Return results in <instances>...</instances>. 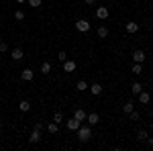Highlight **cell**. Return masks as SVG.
<instances>
[{
	"label": "cell",
	"mask_w": 153,
	"mask_h": 151,
	"mask_svg": "<svg viewBox=\"0 0 153 151\" xmlns=\"http://www.w3.org/2000/svg\"><path fill=\"white\" fill-rule=\"evenodd\" d=\"M76 29H78L80 33H88V31H90V23H88L86 19H80V21H76Z\"/></svg>",
	"instance_id": "cell-2"
},
{
	"label": "cell",
	"mask_w": 153,
	"mask_h": 151,
	"mask_svg": "<svg viewBox=\"0 0 153 151\" xmlns=\"http://www.w3.org/2000/svg\"><path fill=\"white\" fill-rule=\"evenodd\" d=\"M14 19H16V21H25V12L23 10H14Z\"/></svg>",
	"instance_id": "cell-25"
},
{
	"label": "cell",
	"mask_w": 153,
	"mask_h": 151,
	"mask_svg": "<svg viewBox=\"0 0 153 151\" xmlns=\"http://www.w3.org/2000/svg\"><path fill=\"white\" fill-rule=\"evenodd\" d=\"M80 125H82V123H80L78 118H70V121H68V129H70V131H78Z\"/></svg>",
	"instance_id": "cell-8"
},
{
	"label": "cell",
	"mask_w": 153,
	"mask_h": 151,
	"mask_svg": "<svg viewBox=\"0 0 153 151\" xmlns=\"http://www.w3.org/2000/svg\"><path fill=\"white\" fill-rule=\"evenodd\" d=\"M141 90H143V86L139 84V82H133V84H131V92L133 94H139Z\"/></svg>",
	"instance_id": "cell-18"
},
{
	"label": "cell",
	"mask_w": 153,
	"mask_h": 151,
	"mask_svg": "<svg viewBox=\"0 0 153 151\" xmlns=\"http://www.w3.org/2000/svg\"><path fill=\"white\" fill-rule=\"evenodd\" d=\"M84 2H86L88 6H94V4H96V0H84Z\"/></svg>",
	"instance_id": "cell-32"
},
{
	"label": "cell",
	"mask_w": 153,
	"mask_h": 151,
	"mask_svg": "<svg viewBox=\"0 0 153 151\" xmlns=\"http://www.w3.org/2000/svg\"><path fill=\"white\" fill-rule=\"evenodd\" d=\"M139 118H141V116H139V112H135V110L131 112V121H139Z\"/></svg>",
	"instance_id": "cell-29"
},
{
	"label": "cell",
	"mask_w": 153,
	"mask_h": 151,
	"mask_svg": "<svg viewBox=\"0 0 153 151\" xmlns=\"http://www.w3.org/2000/svg\"><path fill=\"white\" fill-rule=\"evenodd\" d=\"M76 88H78L80 92H84V90H88L90 86H88V84H86V82H84V80H80V82H78V84H76Z\"/></svg>",
	"instance_id": "cell-20"
},
{
	"label": "cell",
	"mask_w": 153,
	"mask_h": 151,
	"mask_svg": "<svg viewBox=\"0 0 153 151\" xmlns=\"http://www.w3.org/2000/svg\"><path fill=\"white\" fill-rule=\"evenodd\" d=\"M41 74H45V76L51 74V63H49V61H43V63H41Z\"/></svg>",
	"instance_id": "cell-16"
},
{
	"label": "cell",
	"mask_w": 153,
	"mask_h": 151,
	"mask_svg": "<svg viewBox=\"0 0 153 151\" xmlns=\"http://www.w3.org/2000/svg\"><path fill=\"white\" fill-rule=\"evenodd\" d=\"M53 123L61 125V123H63V115H61V112H55V115H53Z\"/></svg>",
	"instance_id": "cell-23"
},
{
	"label": "cell",
	"mask_w": 153,
	"mask_h": 151,
	"mask_svg": "<svg viewBox=\"0 0 153 151\" xmlns=\"http://www.w3.org/2000/svg\"><path fill=\"white\" fill-rule=\"evenodd\" d=\"M57 59L61 61V63H63V61L68 59V53H65V51H59V53H57Z\"/></svg>",
	"instance_id": "cell-26"
},
{
	"label": "cell",
	"mask_w": 153,
	"mask_h": 151,
	"mask_svg": "<svg viewBox=\"0 0 153 151\" xmlns=\"http://www.w3.org/2000/svg\"><path fill=\"white\" fill-rule=\"evenodd\" d=\"M43 127H45L43 123H35V129H37V131H43Z\"/></svg>",
	"instance_id": "cell-30"
},
{
	"label": "cell",
	"mask_w": 153,
	"mask_h": 151,
	"mask_svg": "<svg viewBox=\"0 0 153 151\" xmlns=\"http://www.w3.org/2000/svg\"><path fill=\"white\" fill-rule=\"evenodd\" d=\"M6 51H8V45L4 41H0V53H6Z\"/></svg>",
	"instance_id": "cell-28"
},
{
	"label": "cell",
	"mask_w": 153,
	"mask_h": 151,
	"mask_svg": "<svg viewBox=\"0 0 153 151\" xmlns=\"http://www.w3.org/2000/svg\"><path fill=\"white\" fill-rule=\"evenodd\" d=\"M86 112H84L82 108H76V110H74V118H78V121H80V123H82V121H86Z\"/></svg>",
	"instance_id": "cell-12"
},
{
	"label": "cell",
	"mask_w": 153,
	"mask_h": 151,
	"mask_svg": "<svg viewBox=\"0 0 153 151\" xmlns=\"http://www.w3.org/2000/svg\"><path fill=\"white\" fill-rule=\"evenodd\" d=\"M145 141H147V145H149V147H153V137H147Z\"/></svg>",
	"instance_id": "cell-31"
},
{
	"label": "cell",
	"mask_w": 153,
	"mask_h": 151,
	"mask_svg": "<svg viewBox=\"0 0 153 151\" xmlns=\"http://www.w3.org/2000/svg\"><path fill=\"white\" fill-rule=\"evenodd\" d=\"M86 121H88V125H90V127H94V125L100 123V116H98V112H90V115L86 116Z\"/></svg>",
	"instance_id": "cell-6"
},
{
	"label": "cell",
	"mask_w": 153,
	"mask_h": 151,
	"mask_svg": "<svg viewBox=\"0 0 153 151\" xmlns=\"http://www.w3.org/2000/svg\"><path fill=\"white\" fill-rule=\"evenodd\" d=\"M125 29H127V33L133 35V33H137V31H139V23H127V25H125Z\"/></svg>",
	"instance_id": "cell-10"
},
{
	"label": "cell",
	"mask_w": 153,
	"mask_h": 151,
	"mask_svg": "<svg viewBox=\"0 0 153 151\" xmlns=\"http://www.w3.org/2000/svg\"><path fill=\"white\" fill-rule=\"evenodd\" d=\"M131 71H133V74H137V76H139V74H141V71H143L141 63H135V65H133V68H131Z\"/></svg>",
	"instance_id": "cell-24"
},
{
	"label": "cell",
	"mask_w": 153,
	"mask_h": 151,
	"mask_svg": "<svg viewBox=\"0 0 153 151\" xmlns=\"http://www.w3.org/2000/svg\"><path fill=\"white\" fill-rule=\"evenodd\" d=\"M133 59H135V63H143L147 59V55H145L143 49H137V51H133Z\"/></svg>",
	"instance_id": "cell-3"
},
{
	"label": "cell",
	"mask_w": 153,
	"mask_h": 151,
	"mask_svg": "<svg viewBox=\"0 0 153 151\" xmlns=\"http://www.w3.org/2000/svg\"><path fill=\"white\" fill-rule=\"evenodd\" d=\"M10 57L14 59V61H21V59L25 57L23 49H21V47H14V49H12V51H10Z\"/></svg>",
	"instance_id": "cell-5"
},
{
	"label": "cell",
	"mask_w": 153,
	"mask_h": 151,
	"mask_svg": "<svg viewBox=\"0 0 153 151\" xmlns=\"http://www.w3.org/2000/svg\"><path fill=\"white\" fill-rule=\"evenodd\" d=\"M45 127H47V131H49V133H57L59 125H57V123H53V121H51V123H47V125H45Z\"/></svg>",
	"instance_id": "cell-19"
},
{
	"label": "cell",
	"mask_w": 153,
	"mask_h": 151,
	"mask_svg": "<svg viewBox=\"0 0 153 151\" xmlns=\"http://www.w3.org/2000/svg\"><path fill=\"white\" fill-rule=\"evenodd\" d=\"M151 131H153V123H151Z\"/></svg>",
	"instance_id": "cell-36"
},
{
	"label": "cell",
	"mask_w": 153,
	"mask_h": 151,
	"mask_svg": "<svg viewBox=\"0 0 153 151\" xmlns=\"http://www.w3.org/2000/svg\"><path fill=\"white\" fill-rule=\"evenodd\" d=\"M151 116H153V108H151Z\"/></svg>",
	"instance_id": "cell-35"
},
{
	"label": "cell",
	"mask_w": 153,
	"mask_h": 151,
	"mask_svg": "<svg viewBox=\"0 0 153 151\" xmlns=\"http://www.w3.org/2000/svg\"><path fill=\"white\" fill-rule=\"evenodd\" d=\"M39 141H41V131H33V133H31V137H29V143H39Z\"/></svg>",
	"instance_id": "cell-13"
},
{
	"label": "cell",
	"mask_w": 153,
	"mask_h": 151,
	"mask_svg": "<svg viewBox=\"0 0 153 151\" xmlns=\"http://www.w3.org/2000/svg\"><path fill=\"white\" fill-rule=\"evenodd\" d=\"M149 100H151V96H149V92H139V102L141 104H149Z\"/></svg>",
	"instance_id": "cell-11"
},
{
	"label": "cell",
	"mask_w": 153,
	"mask_h": 151,
	"mask_svg": "<svg viewBox=\"0 0 153 151\" xmlns=\"http://www.w3.org/2000/svg\"><path fill=\"white\" fill-rule=\"evenodd\" d=\"M96 19L106 21V19H108V8H106V6H98V8H96Z\"/></svg>",
	"instance_id": "cell-4"
},
{
	"label": "cell",
	"mask_w": 153,
	"mask_h": 151,
	"mask_svg": "<svg viewBox=\"0 0 153 151\" xmlns=\"http://www.w3.org/2000/svg\"><path fill=\"white\" fill-rule=\"evenodd\" d=\"M27 2H29L33 8H39V6H41V0H27Z\"/></svg>",
	"instance_id": "cell-27"
},
{
	"label": "cell",
	"mask_w": 153,
	"mask_h": 151,
	"mask_svg": "<svg viewBox=\"0 0 153 151\" xmlns=\"http://www.w3.org/2000/svg\"><path fill=\"white\" fill-rule=\"evenodd\" d=\"M16 2H19V4H23V2H27V0H16Z\"/></svg>",
	"instance_id": "cell-33"
},
{
	"label": "cell",
	"mask_w": 153,
	"mask_h": 151,
	"mask_svg": "<svg viewBox=\"0 0 153 151\" xmlns=\"http://www.w3.org/2000/svg\"><path fill=\"white\" fill-rule=\"evenodd\" d=\"M78 139L82 141V143H88V141L92 139V129L88 127V125H80V129H78Z\"/></svg>",
	"instance_id": "cell-1"
},
{
	"label": "cell",
	"mask_w": 153,
	"mask_h": 151,
	"mask_svg": "<svg viewBox=\"0 0 153 151\" xmlns=\"http://www.w3.org/2000/svg\"><path fill=\"white\" fill-rule=\"evenodd\" d=\"M63 71H68V74L76 71V61H71V59H65V61H63Z\"/></svg>",
	"instance_id": "cell-7"
},
{
	"label": "cell",
	"mask_w": 153,
	"mask_h": 151,
	"mask_svg": "<svg viewBox=\"0 0 153 151\" xmlns=\"http://www.w3.org/2000/svg\"><path fill=\"white\" fill-rule=\"evenodd\" d=\"M133 110H135V104H133V100H129V102H125V104H123V112L131 115Z\"/></svg>",
	"instance_id": "cell-14"
},
{
	"label": "cell",
	"mask_w": 153,
	"mask_h": 151,
	"mask_svg": "<svg viewBox=\"0 0 153 151\" xmlns=\"http://www.w3.org/2000/svg\"><path fill=\"white\" fill-rule=\"evenodd\" d=\"M0 129H2V121H0Z\"/></svg>",
	"instance_id": "cell-34"
},
{
	"label": "cell",
	"mask_w": 153,
	"mask_h": 151,
	"mask_svg": "<svg viewBox=\"0 0 153 151\" xmlns=\"http://www.w3.org/2000/svg\"><path fill=\"white\" fill-rule=\"evenodd\" d=\"M19 108H21L23 112H29V110H31V102H29V100H21V102H19Z\"/></svg>",
	"instance_id": "cell-17"
},
{
	"label": "cell",
	"mask_w": 153,
	"mask_h": 151,
	"mask_svg": "<svg viewBox=\"0 0 153 151\" xmlns=\"http://www.w3.org/2000/svg\"><path fill=\"white\" fill-rule=\"evenodd\" d=\"M137 139H139V141L147 139V131H145V129H139V131H137Z\"/></svg>",
	"instance_id": "cell-21"
},
{
	"label": "cell",
	"mask_w": 153,
	"mask_h": 151,
	"mask_svg": "<svg viewBox=\"0 0 153 151\" xmlns=\"http://www.w3.org/2000/svg\"><path fill=\"white\" fill-rule=\"evenodd\" d=\"M21 78H23L25 82H33V70H29V68L23 70V71H21Z\"/></svg>",
	"instance_id": "cell-9"
},
{
	"label": "cell",
	"mask_w": 153,
	"mask_h": 151,
	"mask_svg": "<svg viewBox=\"0 0 153 151\" xmlns=\"http://www.w3.org/2000/svg\"><path fill=\"white\" fill-rule=\"evenodd\" d=\"M88 90L94 94V96H98V94H102V86H100V84H92V86H90Z\"/></svg>",
	"instance_id": "cell-15"
},
{
	"label": "cell",
	"mask_w": 153,
	"mask_h": 151,
	"mask_svg": "<svg viewBox=\"0 0 153 151\" xmlns=\"http://www.w3.org/2000/svg\"><path fill=\"white\" fill-rule=\"evenodd\" d=\"M98 37H102V39L108 37V29L106 27H98Z\"/></svg>",
	"instance_id": "cell-22"
}]
</instances>
